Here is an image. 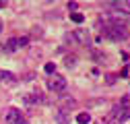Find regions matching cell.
<instances>
[{
	"label": "cell",
	"mask_w": 130,
	"mask_h": 124,
	"mask_svg": "<svg viewBox=\"0 0 130 124\" xmlns=\"http://www.w3.org/2000/svg\"><path fill=\"white\" fill-rule=\"evenodd\" d=\"M103 33H105V37L109 41H124V39H128V29L124 27V23H116V21L107 23L105 29H103Z\"/></svg>",
	"instance_id": "cell-1"
},
{
	"label": "cell",
	"mask_w": 130,
	"mask_h": 124,
	"mask_svg": "<svg viewBox=\"0 0 130 124\" xmlns=\"http://www.w3.org/2000/svg\"><path fill=\"white\" fill-rule=\"evenodd\" d=\"M111 116L116 120V124H122V122H126L130 118V95L122 97V101L111 110Z\"/></svg>",
	"instance_id": "cell-2"
},
{
	"label": "cell",
	"mask_w": 130,
	"mask_h": 124,
	"mask_svg": "<svg viewBox=\"0 0 130 124\" xmlns=\"http://www.w3.org/2000/svg\"><path fill=\"white\" fill-rule=\"evenodd\" d=\"M27 43H29V37H10V39H6V41L2 43V50H4L6 54H12V52L25 48Z\"/></svg>",
	"instance_id": "cell-3"
},
{
	"label": "cell",
	"mask_w": 130,
	"mask_h": 124,
	"mask_svg": "<svg viewBox=\"0 0 130 124\" xmlns=\"http://www.w3.org/2000/svg\"><path fill=\"white\" fill-rule=\"evenodd\" d=\"M47 89L54 91V93H64L66 91V79H64L62 74H52V76H47Z\"/></svg>",
	"instance_id": "cell-4"
},
{
	"label": "cell",
	"mask_w": 130,
	"mask_h": 124,
	"mask_svg": "<svg viewBox=\"0 0 130 124\" xmlns=\"http://www.w3.org/2000/svg\"><path fill=\"white\" fill-rule=\"evenodd\" d=\"M4 122H6V124H23L25 118H23L21 110H17V107H10V110L6 112V116H4Z\"/></svg>",
	"instance_id": "cell-5"
},
{
	"label": "cell",
	"mask_w": 130,
	"mask_h": 124,
	"mask_svg": "<svg viewBox=\"0 0 130 124\" xmlns=\"http://www.w3.org/2000/svg\"><path fill=\"white\" fill-rule=\"evenodd\" d=\"M72 37H76V41H78V43H83V45H87V43L91 41V37H89V31H83V29L74 31V33H72Z\"/></svg>",
	"instance_id": "cell-6"
},
{
	"label": "cell",
	"mask_w": 130,
	"mask_h": 124,
	"mask_svg": "<svg viewBox=\"0 0 130 124\" xmlns=\"http://www.w3.org/2000/svg\"><path fill=\"white\" fill-rule=\"evenodd\" d=\"M56 122H58V124H68V122H70V112L60 107V110L56 112Z\"/></svg>",
	"instance_id": "cell-7"
},
{
	"label": "cell",
	"mask_w": 130,
	"mask_h": 124,
	"mask_svg": "<svg viewBox=\"0 0 130 124\" xmlns=\"http://www.w3.org/2000/svg\"><path fill=\"white\" fill-rule=\"evenodd\" d=\"M17 81V76L8 70H0V83H14Z\"/></svg>",
	"instance_id": "cell-8"
},
{
	"label": "cell",
	"mask_w": 130,
	"mask_h": 124,
	"mask_svg": "<svg viewBox=\"0 0 130 124\" xmlns=\"http://www.w3.org/2000/svg\"><path fill=\"white\" fill-rule=\"evenodd\" d=\"M76 122H78V124H89V122H91L89 112H80V114H76Z\"/></svg>",
	"instance_id": "cell-9"
},
{
	"label": "cell",
	"mask_w": 130,
	"mask_h": 124,
	"mask_svg": "<svg viewBox=\"0 0 130 124\" xmlns=\"http://www.w3.org/2000/svg\"><path fill=\"white\" fill-rule=\"evenodd\" d=\"M43 70H45L47 74L52 76V74H56V64H54V62H47V64L43 66Z\"/></svg>",
	"instance_id": "cell-10"
},
{
	"label": "cell",
	"mask_w": 130,
	"mask_h": 124,
	"mask_svg": "<svg viewBox=\"0 0 130 124\" xmlns=\"http://www.w3.org/2000/svg\"><path fill=\"white\" fill-rule=\"evenodd\" d=\"M95 124H116V120H113V116H111V114H109V116H107V118H101V120H99V122H95Z\"/></svg>",
	"instance_id": "cell-11"
},
{
	"label": "cell",
	"mask_w": 130,
	"mask_h": 124,
	"mask_svg": "<svg viewBox=\"0 0 130 124\" xmlns=\"http://www.w3.org/2000/svg\"><path fill=\"white\" fill-rule=\"evenodd\" d=\"M72 21H74V23H83V14H80V12H74V14H72Z\"/></svg>",
	"instance_id": "cell-12"
},
{
	"label": "cell",
	"mask_w": 130,
	"mask_h": 124,
	"mask_svg": "<svg viewBox=\"0 0 130 124\" xmlns=\"http://www.w3.org/2000/svg\"><path fill=\"white\" fill-rule=\"evenodd\" d=\"M68 8L72 10V14L76 12V8H78V2H68Z\"/></svg>",
	"instance_id": "cell-13"
},
{
	"label": "cell",
	"mask_w": 130,
	"mask_h": 124,
	"mask_svg": "<svg viewBox=\"0 0 130 124\" xmlns=\"http://www.w3.org/2000/svg\"><path fill=\"white\" fill-rule=\"evenodd\" d=\"M6 6V2H2V0H0V8H4Z\"/></svg>",
	"instance_id": "cell-14"
},
{
	"label": "cell",
	"mask_w": 130,
	"mask_h": 124,
	"mask_svg": "<svg viewBox=\"0 0 130 124\" xmlns=\"http://www.w3.org/2000/svg\"><path fill=\"white\" fill-rule=\"evenodd\" d=\"M0 31H2V21H0Z\"/></svg>",
	"instance_id": "cell-15"
}]
</instances>
